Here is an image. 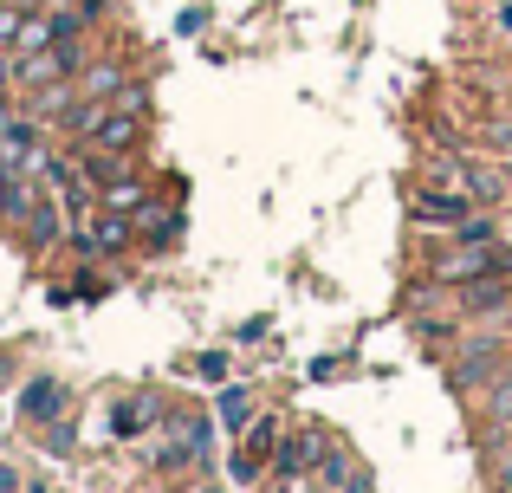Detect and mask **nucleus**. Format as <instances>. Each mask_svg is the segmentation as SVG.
I'll return each instance as SVG.
<instances>
[{
    "label": "nucleus",
    "instance_id": "obj_25",
    "mask_svg": "<svg viewBox=\"0 0 512 493\" xmlns=\"http://www.w3.org/2000/svg\"><path fill=\"white\" fill-rule=\"evenodd\" d=\"M500 487H506V493H512V455H506V461H500Z\"/></svg>",
    "mask_w": 512,
    "mask_h": 493
},
{
    "label": "nucleus",
    "instance_id": "obj_7",
    "mask_svg": "<svg viewBox=\"0 0 512 493\" xmlns=\"http://www.w3.org/2000/svg\"><path fill=\"white\" fill-rule=\"evenodd\" d=\"M59 409H65V383H52V377L26 383V396H20V416H33V422H52Z\"/></svg>",
    "mask_w": 512,
    "mask_h": 493
},
{
    "label": "nucleus",
    "instance_id": "obj_13",
    "mask_svg": "<svg viewBox=\"0 0 512 493\" xmlns=\"http://www.w3.org/2000/svg\"><path fill=\"white\" fill-rule=\"evenodd\" d=\"M111 91H124V72L117 65H85V98H111Z\"/></svg>",
    "mask_w": 512,
    "mask_h": 493
},
{
    "label": "nucleus",
    "instance_id": "obj_16",
    "mask_svg": "<svg viewBox=\"0 0 512 493\" xmlns=\"http://www.w3.org/2000/svg\"><path fill=\"white\" fill-rule=\"evenodd\" d=\"M318 474H325V487H331V493H350V481H357L344 455H318Z\"/></svg>",
    "mask_w": 512,
    "mask_h": 493
},
{
    "label": "nucleus",
    "instance_id": "obj_12",
    "mask_svg": "<svg viewBox=\"0 0 512 493\" xmlns=\"http://www.w3.org/2000/svg\"><path fill=\"white\" fill-rule=\"evenodd\" d=\"M52 39H59V26H52V20H20V39H13V52H20V59H26V52L52 46Z\"/></svg>",
    "mask_w": 512,
    "mask_h": 493
},
{
    "label": "nucleus",
    "instance_id": "obj_15",
    "mask_svg": "<svg viewBox=\"0 0 512 493\" xmlns=\"http://www.w3.org/2000/svg\"><path fill=\"white\" fill-rule=\"evenodd\" d=\"M467 305L474 312H500V305H512V286L500 279V286H467Z\"/></svg>",
    "mask_w": 512,
    "mask_h": 493
},
{
    "label": "nucleus",
    "instance_id": "obj_22",
    "mask_svg": "<svg viewBox=\"0 0 512 493\" xmlns=\"http://www.w3.org/2000/svg\"><path fill=\"white\" fill-rule=\"evenodd\" d=\"M487 143H493V150H512V124H493V130H487Z\"/></svg>",
    "mask_w": 512,
    "mask_h": 493
},
{
    "label": "nucleus",
    "instance_id": "obj_11",
    "mask_svg": "<svg viewBox=\"0 0 512 493\" xmlns=\"http://www.w3.org/2000/svg\"><path fill=\"white\" fill-rule=\"evenodd\" d=\"M72 85H65V78H52V85H39V98H33V111L39 117H72Z\"/></svg>",
    "mask_w": 512,
    "mask_h": 493
},
{
    "label": "nucleus",
    "instance_id": "obj_23",
    "mask_svg": "<svg viewBox=\"0 0 512 493\" xmlns=\"http://www.w3.org/2000/svg\"><path fill=\"white\" fill-rule=\"evenodd\" d=\"M493 26H500V33H512V0H500V7H493Z\"/></svg>",
    "mask_w": 512,
    "mask_h": 493
},
{
    "label": "nucleus",
    "instance_id": "obj_17",
    "mask_svg": "<svg viewBox=\"0 0 512 493\" xmlns=\"http://www.w3.org/2000/svg\"><path fill=\"white\" fill-rule=\"evenodd\" d=\"M150 416H156V403H150V396H143V403H124V409H117V435H137Z\"/></svg>",
    "mask_w": 512,
    "mask_h": 493
},
{
    "label": "nucleus",
    "instance_id": "obj_26",
    "mask_svg": "<svg viewBox=\"0 0 512 493\" xmlns=\"http://www.w3.org/2000/svg\"><path fill=\"white\" fill-rule=\"evenodd\" d=\"M13 487H20V481H13V468H0V493H13Z\"/></svg>",
    "mask_w": 512,
    "mask_h": 493
},
{
    "label": "nucleus",
    "instance_id": "obj_19",
    "mask_svg": "<svg viewBox=\"0 0 512 493\" xmlns=\"http://www.w3.org/2000/svg\"><path fill=\"white\" fill-rule=\"evenodd\" d=\"M454 241H493V221H487V215L474 208V215H467L461 228H454Z\"/></svg>",
    "mask_w": 512,
    "mask_h": 493
},
{
    "label": "nucleus",
    "instance_id": "obj_18",
    "mask_svg": "<svg viewBox=\"0 0 512 493\" xmlns=\"http://www.w3.org/2000/svg\"><path fill=\"white\" fill-rule=\"evenodd\" d=\"M247 416H253V403H247L240 390H227V396H221V422H227V429H247Z\"/></svg>",
    "mask_w": 512,
    "mask_h": 493
},
{
    "label": "nucleus",
    "instance_id": "obj_9",
    "mask_svg": "<svg viewBox=\"0 0 512 493\" xmlns=\"http://www.w3.org/2000/svg\"><path fill=\"white\" fill-rule=\"evenodd\" d=\"M143 202H150V195H143V182H137V176L104 182V208H111V215H143Z\"/></svg>",
    "mask_w": 512,
    "mask_h": 493
},
{
    "label": "nucleus",
    "instance_id": "obj_6",
    "mask_svg": "<svg viewBox=\"0 0 512 493\" xmlns=\"http://www.w3.org/2000/svg\"><path fill=\"white\" fill-rule=\"evenodd\" d=\"M279 474H305V468H318V455H325V442H318V429H292V435H279Z\"/></svg>",
    "mask_w": 512,
    "mask_h": 493
},
{
    "label": "nucleus",
    "instance_id": "obj_1",
    "mask_svg": "<svg viewBox=\"0 0 512 493\" xmlns=\"http://www.w3.org/2000/svg\"><path fill=\"white\" fill-rule=\"evenodd\" d=\"M506 266H512V253L500 241H461V253H448V260L435 266V279L441 286H474V279L506 273Z\"/></svg>",
    "mask_w": 512,
    "mask_h": 493
},
{
    "label": "nucleus",
    "instance_id": "obj_2",
    "mask_svg": "<svg viewBox=\"0 0 512 493\" xmlns=\"http://www.w3.org/2000/svg\"><path fill=\"white\" fill-rule=\"evenodd\" d=\"M500 370H506V344L487 338V344H467V351L454 357V377L448 383H454V390H487Z\"/></svg>",
    "mask_w": 512,
    "mask_h": 493
},
{
    "label": "nucleus",
    "instance_id": "obj_10",
    "mask_svg": "<svg viewBox=\"0 0 512 493\" xmlns=\"http://www.w3.org/2000/svg\"><path fill=\"white\" fill-rule=\"evenodd\" d=\"M59 208H52V202H26V241H33V247H52V241H59Z\"/></svg>",
    "mask_w": 512,
    "mask_h": 493
},
{
    "label": "nucleus",
    "instance_id": "obj_5",
    "mask_svg": "<svg viewBox=\"0 0 512 493\" xmlns=\"http://www.w3.org/2000/svg\"><path fill=\"white\" fill-rule=\"evenodd\" d=\"M72 241L85 247V253H124V247H130V221L104 208V215H98V221H85V228H78Z\"/></svg>",
    "mask_w": 512,
    "mask_h": 493
},
{
    "label": "nucleus",
    "instance_id": "obj_3",
    "mask_svg": "<svg viewBox=\"0 0 512 493\" xmlns=\"http://www.w3.org/2000/svg\"><path fill=\"white\" fill-rule=\"evenodd\" d=\"M409 215L415 221H435V228H461L467 215H474V195H461V189H415L409 195Z\"/></svg>",
    "mask_w": 512,
    "mask_h": 493
},
{
    "label": "nucleus",
    "instance_id": "obj_24",
    "mask_svg": "<svg viewBox=\"0 0 512 493\" xmlns=\"http://www.w3.org/2000/svg\"><path fill=\"white\" fill-rule=\"evenodd\" d=\"M7 78H13V59L0 52V98H7Z\"/></svg>",
    "mask_w": 512,
    "mask_h": 493
},
{
    "label": "nucleus",
    "instance_id": "obj_14",
    "mask_svg": "<svg viewBox=\"0 0 512 493\" xmlns=\"http://www.w3.org/2000/svg\"><path fill=\"white\" fill-rule=\"evenodd\" d=\"M279 435H286V429H279V416H260V422H253V435H247V455H253V461H260V455H273V448H279Z\"/></svg>",
    "mask_w": 512,
    "mask_h": 493
},
{
    "label": "nucleus",
    "instance_id": "obj_8",
    "mask_svg": "<svg viewBox=\"0 0 512 493\" xmlns=\"http://www.w3.org/2000/svg\"><path fill=\"white\" fill-rule=\"evenodd\" d=\"M480 422H512V370H500V377L487 383V390H480Z\"/></svg>",
    "mask_w": 512,
    "mask_h": 493
},
{
    "label": "nucleus",
    "instance_id": "obj_4",
    "mask_svg": "<svg viewBox=\"0 0 512 493\" xmlns=\"http://www.w3.org/2000/svg\"><path fill=\"white\" fill-rule=\"evenodd\" d=\"M137 137H143V124H137V117H130V111H117V104H111V111L98 117V130H91V137H85V150L124 156V150H137Z\"/></svg>",
    "mask_w": 512,
    "mask_h": 493
},
{
    "label": "nucleus",
    "instance_id": "obj_21",
    "mask_svg": "<svg viewBox=\"0 0 512 493\" xmlns=\"http://www.w3.org/2000/svg\"><path fill=\"white\" fill-rule=\"evenodd\" d=\"M13 39H20V13L0 7V46H13Z\"/></svg>",
    "mask_w": 512,
    "mask_h": 493
},
{
    "label": "nucleus",
    "instance_id": "obj_20",
    "mask_svg": "<svg viewBox=\"0 0 512 493\" xmlns=\"http://www.w3.org/2000/svg\"><path fill=\"white\" fill-rule=\"evenodd\" d=\"M195 370H201V377H208V383H221V377H227V357H221V351H208V357H201Z\"/></svg>",
    "mask_w": 512,
    "mask_h": 493
},
{
    "label": "nucleus",
    "instance_id": "obj_27",
    "mask_svg": "<svg viewBox=\"0 0 512 493\" xmlns=\"http://www.w3.org/2000/svg\"><path fill=\"white\" fill-rule=\"evenodd\" d=\"M506 189H512V169H506V176H500V195H506Z\"/></svg>",
    "mask_w": 512,
    "mask_h": 493
}]
</instances>
